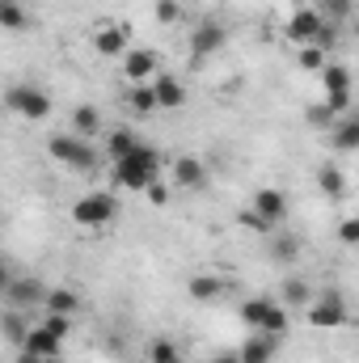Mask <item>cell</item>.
Segmentation results:
<instances>
[{
  "instance_id": "obj_32",
  "label": "cell",
  "mask_w": 359,
  "mask_h": 363,
  "mask_svg": "<svg viewBox=\"0 0 359 363\" xmlns=\"http://www.w3.org/2000/svg\"><path fill=\"white\" fill-rule=\"evenodd\" d=\"M153 17H157L161 26H174V21H182V0H157V4H153Z\"/></svg>"
},
{
  "instance_id": "obj_8",
  "label": "cell",
  "mask_w": 359,
  "mask_h": 363,
  "mask_svg": "<svg viewBox=\"0 0 359 363\" xmlns=\"http://www.w3.org/2000/svg\"><path fill=\"white\" fill-rule=\"evenodd\" d=\"M224 43H228V30H224L216 17L199 21V26H194V34H190V51H194V60H207V55H216Z\"/></svg>"
},
{
  "instance_id": "obj_4",
  "label": "cell",
  "mask_w": 359,
  "mask_h": 363,
  "mask_svg": "<svg viewBox=\"0 0 359 363\" xmlns=\"http://www.w3.org/2000/svg\"><path fill=\"white\" fill-rule=\"evenodd\" d=\"M114 216H118V199L110 190H89V194H81L72 203V220L81 228H106Z\"/></svg>"
},
{
  "instance_id": "obj_5",
  "label": "cell",
  "mask_w": 359,
  "mask_h": 363,
  "mask_svg": "<svg viewBox=\"0 0 359 363\" xmlns=\"http://www.w3.org/2000/svg\"><path fill=\"white\" fill-rule=\"evenodd\" d=\"M4 106H9L13 114L30 118V123H43V118L51 114V93L38 89V85H13V89L4 93Z\"/></svg>"
},
{
  "instance_id": "obj_14",
  "label": "cell",
  "mask_w": 359,
  "mask_h": 363,
  "mask_svg": "<svg viewBox=\"0 0 359 363\" xmlns=\"http://www.w3.org/2000/svg\"><path fill=\"white\" fill-rule=\"evenodd\" d=\"M93 51H97V55H106V60L127 55V51H131L127 30H123V26H97V34H93Z\"/></svg>"
},
{
  "instance_id": "obj_13",
  "label": "cell",
  "mask_w": 359,
  "mask_h": 363,
  "mask_svg": "<svg viewBox=\"0 0 359 363\" xmlns=\"http://www.w3.org/2000/svg\"><path fill=\"white\" fill-rule=\"evenodd\" d=\"M250 207H254V211H258L267 224H283V220H287V194H283V190H275V186L258 190Z\"/></svg>"
},
{
  "instance_id": "obj_22",
  "label": "cell",
  "mask_w": 359,
  "mask_h": 363,
  "mask_svg": "<svg viewBox=\"0 0 359 363\" xmlns=\"http://www.w3.org/2000/svg\"><path fill=\"white\" fill-rule=\"evenodd\" d=\"M77 308H81V296H77L72 287H51V291H47L43 313H64V317H77Z\"/></svg>"
},
{
  "instance_id": "obj_9",
  "label": "cell",
  "mask_w": 359,
  "mask_h": 363,
  "mask_svg": "<svg viewBox=\"0 0 359 363\" xmlns=\"http://www.w3.org/2000/svg\"><path fill=\"white\" fill-rule=\"evenodd\" d=\"M157 68H161V60H157V51H148V47H131V51L123 55V72H127L131 85L157 81Z\"/></svg>"
},
{
  "instance_id": "obj_38",
  "label": "cell",
  "mask_w": 359,
  "mask_h": 363,
  "mask_svg": "<svg viewBox=\"0 0 359 363\" xmlns=\"http://www.w3.org/2000/svg\"><path fill=\"white\" fill-rule=\"evenodd\" d=\"M144 194H148V203H153V207H165V203H170V182L157 178L148 190H144Z\"/></svg>"
},
{
  "instance_id": "obj_24",
  "label": "cell",
  "mask_w": 359,
  "mask_h": 363,
  "mask_svg": "<svg viewBox=\"0 0 359 363\" xmlns=\"http://www.w3.org/2000/svg\"><path fill=\"white\" fill-rule=\"evenodd\" d=\"M72 127H77V135H85V140L97 135V131H101V110L89 106V101H85V106H77V110H72Z\"/></svg>"
},
{
  "instance_id": "obj_17",
  "label": "cell",
  "mask_w": 359,
  "mask_h": 363,
  "mask_svg": "<svg viewBox=\"0 0 359 363\" xmlns=\"http://www.w3.org/2000/svg\"><path fill=\"white\" fill-rule=\"evenodd\" d=\"M330 140H334V148L338 152H359V114H343L334 127H330Z\"/></svg>"
},
{
  "instance_id": "obj_31",
  "label": "cell",
  "mask_w": 359,
  "mask_h": 363,
  "mask_svg": "<svg viewBox=\"0 0 359 363\" xmlns=\"http://www.w3.org/2000/svg\"><path fill=\"white\" fill-rule=\"evenodd\" d=\"M338 245L359 250V216H343L338 220Z\"/></svg>"
},
{
  "instance_id": "obj_25",
  "label": "cell",
  "mask_w": 359,
  "mask_h": 363,
  "mask_svg": "<svg viewBox=\"0 0 359 363\" xmlns=\"http://www.w3.org/2000/svg\"><path fill=\"white\" fill-rule=\"evenodd\" d=\"M317 186H321V194H330V199H338L343 190H347V174L334 165V161H326L321 169H317Z\"/></svg>"
},
{
  "instance_id": "obj_19",
  "label": "cell",
  "mask_w": 359,
  "mask_h": 363,
  "mask_svg": "<svg viewBox=\"0 0 359 363\" xmlns=\"http://www.w3.org/2000/svg\"><path fill=\"white\" fill-rule=\"evenodd\" d=\"M30 330H34V317H26V308H9V313H4V338H9L17 351L26 347Z\"/></svg>"
},
{
  "instance_id": "obj_2",
  "label": "cell",
  "mask_w": 359,
  "mask_h": 363,
  "mask_svg": "<svg viewBox=\"0 0 359 363\" xmlns=\"http://www.w3.org/2000/svg\"><path fill=\"white\" fill-rule=\"evenodd\" d=\"M47 152H51V161H60V165H68L77 174H93L97 161H101V148H93L85 135H68V131L51 135L47 140Z\"/></svg>"
},
{
  "instance_id": "obj_6",
  "label": "cell",
  "mask_w": 359,
  "mask_h": 363,
  "mask_svg": "<svg viewBox=\"0 0 359 363\" xmlns=\"http://www.w3.org/2000/svg\"><path fill=\"white\" fill-rule=\"evenodd\" d=\"M304 321L317 325V330H338V325H347V300L338 291H326L321 300H313L304 308Z\"/></svg>"
},
{
  "instance_id": "obj_36",
  "label": "cell",
  "mask_w": 359,
  "mask_h": 363,
  "mask_svg": "<svg viewBox=\"0 0 359 363\" xmlns=\"http://www.w3.org/2000/svg\"><path fill=\"white\" fill-rule=\"evenodd\" d=\"M237 224H241V228H250V233H270V228H275V224H267V220H263V216H258L254 207L237 211Z\"/></svg>"
},
{
  "instance_id": "obj_29",
  "label": "cell",
  "mask_w": 359,
  "mask_h": 363,
  "mask_svg": "<svg viewBox=\"0 0 359 363\" xmlns=\"http://www.w3.org/2000/svg\"><path fill=\"white\" fill-rule=\"evenodd\" d=\"M296 254H300L296 237H270V258L275 262H296Z\"/></svg>"
},
{
  "instance_id": "obj_15",
  "label": "cell",
  "mask_w": 359,
  "mask_h": 363,
  "mask_svg": "<svg viewBox=\"0 0 359 363\" xmlns=\"http://www.w3.org/2000/svg\"><path fill=\"white\" fill-rule=\"evenodd\" d=\"M21 351H34V355H43V359H60V355H64V338L51 334L43 321H34V330H30V338H26Z\"/></svg>"
},
{
  "instance_id": "obj_26",
  "label": "cell",
  "mask_w": 359,
  "mask_h": 363,
  "mask_svg": "<svg viewBox=\"0 0 359 363\" xmlns=\"http://www.w3.org/2000/svg\"><path fill=\"white\" fill-rule=\"evenodd\" d=\"M296 64H300L304 72H326V47H317V43L300 47V51H296Z\"/></svg>"
},
{
  "instance_id": "obj_16",
  "label": "cell",
  "mask_w": 359,
  "mask_h": 363,
  "mask_svg": "<svg viewBox=\"0 0 359 363\" xmlns=\"http://www.w3.org/2000/svg\"><path fill=\"white\" fill-rule=\"evenodd\" d=\"M140 144H144V140H136V131L118 127V131H106V140H101V152H106L110 161H127V157H131Z\"/></svg>"
},
{
  "instance_id": "obj_41",
  "label": "cell",
  "mask_w": 359,
  "mask_h": 363,
  "mask_svg": "<svg viewBox=\"0 0 359 363\" xmlns=\"http://www.w3.org/2000/svg\"><path fill=\"white\" fill-rule=\"evenodd\" d=\"M355 38H359V17H355Z\"/></svg>"
},
{
  "instance_id": "obj_42",
  "label": "cell",
  "mask_w": 359,
  "mask_h": 363,
  "mask_svg": "<svg viewBox=\"0 0 359 363\" xmlns=\"http://www.w3.org/2000/svg\"><path fill=\"white\" fill-rule=\"evenodd\" d=\"M170 363H182V359H170Z\"/></svg>"
},
{
  "instance_id": "obj_27",
  "label": "cell",
  "mask_w": 359,
  "mask_h": 363,
  "mask_svg": "<svg viewBox=\"0 0 359 363\" xmlns=\"http://www.w3.org/2000/svg\"><path fill=\"white\" fill-rule=\"evenodd\" d=\"M321 85H326V93L351 89V72H347L343 64H326V72H321Z\"/></svg>"
},
{
  "instance_id": "obj_37",
  "label": "cell",
  "mask_w": 359,
  "mask_h": 363,
  "mask_svg": "<svg viewBox=\"0 0 359 363\" xmlns=\"http://www.w3.org/2000/svg\"><path fill=\"white\" fill-rule=\"evenodd\" d=\"M326 106L343 118V114H351V89H343V93H326Z\"/></svg>"
},
{
  "instance_id": "obj_30",
  "label": "cell",
  "mask_w": 359,
  "mask_h": 363,
  "mask_svg": "<svg viewBox=\"0 0 359 363\" xmlns=\"http://www.w3.org/2000/svg\"><path fill=\"white\" fill-rule=\"evenodd\" d=\"M170 359H182L178 347H174L170 338H153V342H148V363H170Z\"/></svg>"
},
{
  "instance_id": "obj_18",
  "label": "cell",
  "mask_w": 359,
  "mask_h": 363,
  "mask_svg": "<svg viewBox=\"0 0 359 363\" xmlns=\"http://www.w3.org/2000/svg\"><path fill=\"white\" fill-rule=\"evenodd\" d=\"M186 291H190V300L211 304V300H220V296H224V279H220V274H194V279L186 283Z\"/></svg>"
},
{
  "instance_id": "obj_21",
  "label": "cell",
  "mask_w": 359,
  "mask_h": 363,
  "mask_svg": "<svg viewBox=\"0 0 359 363\" xmlns=\"http://www.w3.org/2000/svg\"><path fill=\"white\" fill-rule=\"evenodd\" d=\"M283 304H287V308H309V304H313V283H309L304 274L283 279Z\"/></svg>"
},
{
  "instance_id": "obj_28",
  "label": "cell",
  "mask_w": 359,
  "mask_h": 363,
  "mask_svg": "<svg viewBox=\"0 0 359 363\" xmlns=\"http://www.w3.org/2000/svg\"><path fill=\"white\" fill-rule=\"evenodd\" d=\"M0 26H4V30H26V26H30V13H26L17 0H9V4H0Z\"/></svg>"
},
{
  "instance_id": "obj_39",
  "label": "cell",
  "mask_w": 359,
  "mask_h": 363,
  "mask_svg": "<svg viewBox=\"0 0 359 363\" xmlns=\"http://www.w3.org/2000/svg\"><path fill=\"white\" fill-rule=\"evenodd\" d=\"M17 363H47V359H43V355H34V351H21V355H17Z\"/></svg>"
},
{
  "instance_id": "obj_10",
  "label": "cell",
  "mask_w": 359,
  "mask_h": 363,
  "mask_svg": "<svg viewBox=\"0 0 359 363\" xmlns=\"http://www.w3.org/2000/svg\"><path fill=\"white\" fill-rule=\"evenodd\" d=\"M47 291H51V287H47L43 279H13V283L4 287L9 304H13V308H30V313H34L38 304H47Z\"/></svg>"
},
{
  "instance_id": "obj_11",
  "label": "cell",
  "mask_w": 359,
  "mask_h": 363,
  "mask_svg": "<svg viewBox=\"0 0 359 363\" xmlns=\"http://www.w3.org/2000/svg\"><path fill=\"white\" fill-rule=\"evenodd\" d=\"M170 182L178 190H207V165H203V157H178L174 169H170Z\"/></svg>"
},
{
  "instance_id": "obj_40",
  "label": "cell",
  "mask_w": 359,
  "mask_h": 363,
  "mask_svg": "<svg viewBox=\"0 0 359 363\" xmlns=\"http://www.w3.org/2000/svg\"><path fill=\"white\" fill-rule=\"evenodd\" d=\"M207 363H241V355H216V359H207Z\"/></svg>"
},
{
  "instance_id": "obj_3",
  "label": "cell",
  "mask_w": 359,
  "mask_h": 363,
  "mask_svg": "<svg viewBox=\"0 0 359 363\" xmlns=\"http://www.w3.org/2000/svg\"><path fill=\"white\" fill-rule=\"evenodd\" d=\"M237 317L250 325V330H267V334H287V308L283 304H275L267 296H254V300H245L241 308H237Z\"/></svg>"
},
{
  "instance_id": "obj_34",
  "label": "cell",
  "mask_w": 359,
  "mask_h": 363,
  "mask_svg": "<svg viewBox=\"0 0 359 363\" xmlns=\"http://www.w3.org/2000/svg\"><path fill=\"white\" fill-rule=\"evenodd\" d=\"M321 13L330 21H347V17H355V4L351 0H321Z\"/></svg>"
},
{
  "instance_id": "obj_35",
  "label": "cell",
  "mask_w": 359,
  "mask_h": 363,
  "mask_svg": "<svg viewBox=\"0 0 359 363\" xmlns=\"http://www.w3.org/2000/svg\"><path fill=\"white\" fill-rule=\"evenodd\" d=\"M43 325H47L51 334H60L64 342H68V334H72V317H64V313H43Z\"/></svg>"
},
{
  "instance_id": "obj_23",
  "label": "cell",
  "mask_w": 359,
  "mask_h": 363,
  "mask_svg": "<svg viewBox=\"0 0 359 363\" xmlns=\"http://www.w3.org/2000/svg\"><path fill=\"white\" fill-rule=\"evenodd\" d=\"M153 89H157L161 110H182V106H186V89H182V81H174V77H157Z\"/></svg>"
},
{
  "instance_id": "obj_33",
  "label": "cell",
  "mask_w": 359,
  "mask_h": 363,
  "mask_svg": "<svg viewBox=\"0 0 359 363\" xmlns=\"http://www.w3.org/2000/svg\"><path fill=\"white\" fill-rule=\"evenodd\" d=\"M304 118H309V127H334V123H338V114H334V110H330L326 101L309 106V110H304Z\"/></svg>"
},
{
  "instance_id": "obj_7",
  "label": "cell",
  "mask_w": 359,
  "mask_h": 363,
  "mask_svg": "<svg viewBox=\"0 0 359 363\" xmlns=\"http://www.w3.org/2000/svg\"><path fill=\"white\" fill-rule=\"evenodd\" d=\"M321 30H326V13H321V9H296V13L287 17V38H292L296 47L317 43Z\"/></svg>"
},
{
  "instance_id": "obj_1",
  "label": "cell",
  "mask_w": 359,
  "mask_h": 363,
  "mask_svg": "<svg viewBox=\"0 0 359 363\" xmlns=\"http://www.w3.org/2000/svg\"><path fill=\"white\" fill-rule=\"evenodd\" d=\"M161 152L153 148V144H140L127 161H114V186H123V190H136V194H144L153 182L161 178Z\"/></svg>"
},
{
  "instance_id": "obj_20",
  "label": "cell",
  "mask_w": 359,
  "mask_h": 363,
  "mask_svg": "<svg viewBox=\"0 0 359 363\" xmlns=\"http://www.w3.org/2000/svg\"><path fill=\"white\" fill-rule=\"evenodd\" d=\"M127 110H131L136 118H153V114L161 110V101H157V89H153V81H148V85H136V89L127 93Z\"/></svg>"
},
{
  "instance_id": "obj_12",
  "label": "cell",
  "mask_w": 359,
  "mask_h": 363,
  "mask_svg": "<svg viewBox=\"0 0 359 363\" xmlns=\"http://www.w3.org/2000/svg\"><path fill=\"white\" fill-rule=\"evenodd\" d=\"M279 351V334H267V330H254L245 342H241V363H270Z\"/></svg>"
}]
</instances>
